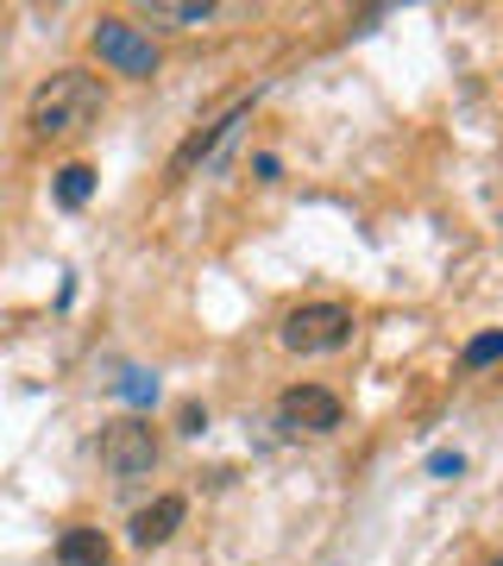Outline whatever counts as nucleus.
Listing matches in <instances>:
<instances>
[{"instance_id": "nucleus-1", "label": "nucleus", "mask_w": 503, "mask_h": 566, "mask_svg": "<svg viewBox=\"0 0 503 566\" xmlns=\"http://www.w3.org/2000/svg\"><path fill=\"white\" fill-rule=\"evenodd\" d=\"M95 114H101V82L82 76V70H57V76L39 82L32 102H25L32 139H70L82 126H95Z\"/></svg>"}, {"instance_id": "nucleus-2", "label": "nucleus", "mask_w": 503, "mask_h": 566, "mask_svg": "<svg viewBox=\"0 0 503 566\" xmlns=\"http://www.w3.org/2000/svg\"><path fill=\"white\" fill-rule=\"evenodd\" d=\"M346 340H353V308H340V303H302L283 315V346L302 353V359L340 353Z\"/></svg>"}, {"instance_id": "nucleus-3", "label": "nucleus", "mask_w": 503, "mask_h": 566, "mask_svg": "<svg viewBox=\"0 0 503 566\" xmlns=\"http://www.w3.org/2000/svg\"><path fill=\"white\" fill-rule=\"evenodd\" d=\"M101 465H107L120 485L145 479V472L158 465V428L145 422V416H120V422H107V428H101Z\"/></svg>"}, {"instance_id": "nucleus-4", "label": "nucleus", "mask_w": 503, "mask_h": 566, "mask_svg": "<svg viewBox=\"0 0 503 566\" xmlns=\"http://www.w3.org/2000/svg\"><path fill=\"white\" fill-rule=\"evenodd\" d=\"M340 397L327 385H290L277 397V428L290 434V441H315V434H334L340 428Z\"/></svg>"}, {"instance_id": "nucleus-5", "label": "nucleus", "mask_w": 503, "mask_h": 566, "mask_svg": "<svg viewBox=\"0 0 503 566\" xmlns=\"http://www.w3.org/2000/svg\"><path fill=\"white\" fill-rule=\"evenodd\" d=\"M88 44H95V57L107 63V70H120V76H151V70H158V44L145 39L133 20H120V13L95 20Z\"/></svg>"}, {"instance_id": "nucleus-6", "label": "nucleus", "mask_w": 503, "mask_h": 566, "mask_svg": "<svg viewBox=\"0 0 503 566\" xmlns=\"http://www.w3.org/2000/svg\"><path fill=\"white\" fill-rule=\"evenodd\" d=\"M182 516H189L182 497H158V504H145L139 516H133V547H164L182 528Z\"/></svg>"}, {"instance_id": "nucleus-7", "label": "nucleus", "mask_w": 503, "mask_h": 566, "mask_svg": "<svg viewBox=\"0 0 503 566\" xmlns=\"http://www.w3.org/2000/svg\"><path fill=\"white\" fill-rule=\"evenodd\" d=\"M245 114H252V102H240V107H233V114H227V120H214V126H208V133H196V139L182 145L177 158H170V170H177V177H182V170H196L201 158H214V151H221V139H227V133H233V126L245 120Z\"/></svg>"}, {"instance_id": "nucleus-8", "label": "nucleus", "mask_w": 503, "mask_h": 566, "mask_svg": "<svg viewBox=\"0 0 503 566\" xmlns=\"http://www.w3.org/2000/svg\"><path fill=\"white\" fill-rule=\"evenodd\" d=\"M57 560L63 566H107V535H101V528H63Z\"/></svg>"}, {"instance_id": "nucleus-9", "label": "nucleus", "mask_w": 503, "mask_h": 566, "mask_svg": "<svg viewBox=\"0 0 503 566\" xmlns=\"http://www.w3.org/2000/svg\"><path fill=\"white\" fill-rule=\"evenodd\" d=\"M88 196H95V170H88V164H63V170H57V202L63 208H82Z\"/></svg>"}, {"instance_id": "nucleus-10", "label": "nucleus", "mask_w": 503, "mask_h": 566, "mask_svg": "<svg viewBox=\"0 0 503 566\" xmlns=\"http://www.w3.org/2000/svg\"><path fill=\"white\" fill-rule=\"evenodd\" d=\"M151 20H177V25H208V20H214V7H208V0H158V7H151Z\"/></svg>"}, {"instance_id": "nucleus-11", "label": "nucleus", "mask_w": 503, "mask_h": 566, "mask_svg": "<svg viewBox=\"0 0 503 566\" xmlns=\"http://www.w3.org/2000/svg\"><path fill=\"white\" fill-rule=\"evenodd\" d=\"M503 359V327H491V334H479V340H465L460 365L465 371H484V365H497Z\"/></svg>"}, {"instance_id": "nucleus-12", "label": "nucleus", "mask_w": 503, "mask_h": 566, "mask_svg": "<svg viewBox=\"0 0 503 566\" xmlns=\"http://www.w3.org/2000/svg\"><path fill=\"white\" fill-rule=\"evenodd\" d=\"M428 472H441V479H447V472H460V453H434V460H428Z\"/></svg>"}, {"instance_id": "nucleus-13", "label": "nucleus", "mask_w": 503, "mask_h": 566, "mask_svg": "<svg viewBox=\"0 0 503 566\" xmlns=\"http://www.w3.org/2000/svg\"><path fill=\"white\" fill-rule=\"evenodd\" d=\"M491 566H503V554H497V560H491Z\"/></svg>"}]
</instances>
